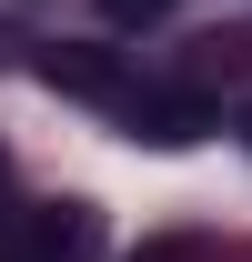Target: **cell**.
Here are the masks:
<instances>
[{"label": "cell", "mask_w": 252, "mask_h": 262, "mask_svg": "<svg viewBox=\"0 0 252 262\" xmlns=\"http://www.w3.org/2000/svg\"><path fill=\"white\" fill-rule=\"evenodd\" d=\"M40 81H51V91H71V101H131L121 61H111V51H81V40L40 51Z\"/></svg>", "instance_id": "6da1fadb"}, {"label": "cell", "mask_w": 252, "mask_h": 262, "mask_svg": "<svg viewBox=\"0 0 252 262\" xmlns=\"http://www.w3.org/2000/svg\"><path fill=\"white\" fill-rule=\"evenodd\" d=\"M81 242H91V212H81V202H61V212H40V222L20 232L31 262H61V252H81Z\"/></svg>", "instance_id": "7a4b0ae2"}, {"label": "cell", "mask_w": 252, "mask_h": 262, "mask_svg": "<svg viewBox=\"0 0 252 262\" xmlns=\"http://www.w3.org/2000/svg\"><path fill=\"white\" fill-rule=\"evenodd\" d=\"M131 121H141V141H192V131H212V111L202 101H131Z\"/></svg>", "instance_id": "3957f363"}, {"label": "cell", "mask_w": 252, "mask_h": 262, "mask_svg": "<svg viewBox=\"0 0 252 262\" xmlns=\"http://www.w3.org/2000/svg\"><path fill=\"white\" fill-rule=\"evenodd\" d=\"M111 20H161V0H101Z\"/></svg>", "instance_id": "277c9868"}, {"label": "cell", "mask_w": 252, "mask_h": 262, "mask_svg": "<svg viewBox=\"0 0 252 262\" xmlns=\"http://www.w3.org/2000/svg\"><path fill=\"white\" fill-rule=\"evenodd\" d=\"M0 182H10V162H0Z\"/></svg>", "instance_id": "5b68a950"}]
</instances>
